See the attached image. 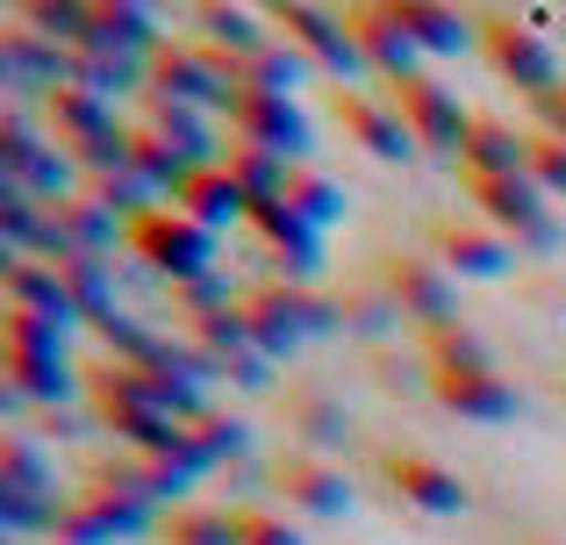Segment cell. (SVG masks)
I'll use <instances>...</instances> for the list:
<instances>
[{"label":"cell","mask_w":566,"mask_h":545,"mask_svg":"<svg viewBox=\"0 0 566 545\" xmlns=\"http://www.w3.org/2000/svg\"><path fill=\"white\" fill-rule=\"evenodd\" d=\"M387 489L423 517H459L467 510V481L452 467H438L430 452H387Z\"/></svg>","instance_id":"13"},{"label":"cell","mask_w":566,"mask_h":545,"mask_svg":"<svg viewBox=\"0 0 566 545\" xmlns=\"http://www.w3.org/2000/svg\"><path fill=\"white\" fill-rule=\"evenodd\" d=\"M51 538H57V545H115V538H108V524H101L86 503H65V510H57Z\"/></svg>","instance_id":"43"},{"label":"cell","mask_w":566,"mask_h":545,"mask_svg":"<svg viewBox=\"0 0 566 545\" xmlns=\"http://www.w3.org/2000/svg\"><path fill=\"white\" fill-rule=\"evenodd\" d=\"M158 538L166 545H244L237 538V510H172L158 524Z\"/></svg>","instance_id":"34"},{"label":"cell","mask_w":566,"mask_h":545,"mask_svg":"<svg viewBox=\"0 0 566 545\" xmlns=\"http://www.w3.org/2000/svg\"><path fill=\"white\" fill-rule=\"evenodd\" d=\"M172 209L193 216L201 230H230V223H251V195L230 180V166H193L187 187L172 195Z\"/></svg>","instance_id":"21"},{"label":"cell","mask_w":566,"mask_h":545,"mask_svg":"<svg viewBox=\"0 0 566 545\" xmlns=\"http://www.w3.org/2000/svg\"><path fill=\"white\" fill-rule=\"evenodd\" d=\"M151 94L193 101V108H230L237 94V57H222L201 36H166L151 51Z\"/></svg>","instance_id":"2"},{"label":"cell","mask_w":566,"mask_h":545,"mask_svg":"<svg viewBox=\"0 0 566 545\" xmlns=\"http://www.w3.org/2000/svg\"><path fill=\"white\" fill-rule=\"evenodd\" d=\"M0 337H8V352H22V359H72V323L57 316H29V308H8L0 316Z\"/></svg>","instance_id":"30"},{"label":"cell","mask_w":566,"mask_h":545,"mask_svg":"<svg viewBox=\"0 0 566 545\" xmlns=\"http://www.w3.org/2000/svg\"><path fill=\"white\" fill-rule=\"evenodd\" d=\"M222 166H230V180L244 187L251 201H280V195H287V180H294V166H287V158H280V151H265V144H244V137H230Z\"/></svg>","instance_id":"28"},{"label":"cell","mask_w":566,"mask_h":545,"mask_svg":"<svg viewBox=\"0 0 566 545\" xmlns=\"http://www.w3.org/2000/svg\"><path fill=\"white\" fill-rule=\"evenodd\" d=\"M337 316H345V331H359V337H387L401 323V308H395V294H345Z\"/></svg>","instance_id":"37"},{"label":"cell","mask_w":566,"mask_h":545,"mask_svg":"<svg viewBox=\"0 0 566 545\" xmlns=\"http://www.w3.org/2000/svg\"><path fill=\"white\" fill-rule=\"evenodd\" d=\"M0 495H43L51 503V467H43V452L22 431L0 438Z\"/></svg>","instance_id":"33"},{"label":"cell","mask_w":566,"mask_h":545,"mask_svg":"<svg viewBox=\"0 0 566 545\" xmlns=\"http://www.w3.org/2000/svg\"><path fill=\"white\" fill-rule=\"evenodd\" d=\"M251 230L265 238V252L287 266V280L302 287L308 273L323 266V230L316 223H302V216L287 209V201H251Z\"/></svg>","instance_id":"17"},{"label":"cell","mask_w":566,"mask_h":545,"mask_svg":"<svg viewBox=\"0 0 566 545\" xmlns=\"http://www.w3.org/2000/svg\"><path fill=\"white\" fill-rule=\"evenodd\" d=\"M273 29H280V36H287L316 72H331V80H345V86L374 80V72H366L359 36H352V22H345L337 8H308V0H287V8H273Z\"/></svg>","instance_id":"5"},{"label":"cell","mask_w":566,"mask_h":545,"mask_svg":"<svg viewBox=\"0 0 566 545\" xmlns=\"http://www.w3.org/2000/svg\"><path fill=\"white\" fill-rule=\"evenodd\" d=\"M337 123H345V137H352V144H366L374 158H387V166L416 151L409 123H401L395 101L374 94V86H337Z\"/></svg>","instance_id":"11"},{"label":"cell","mask_w":566,"mask_h":545,"mask_svg":"<svg viewBox=\"0 0 566 545\" xmlns=\"http://www.w3.org/2000/svg\"><path fill=\"white\" fill-rule=\"evenodd\" d=\"M230 129L244 144L280 151L287 166H302V158L316 151V129H308V115H302V101H294V94H259V86H237V94H230Z\"/></svg>","instance_id":"7"},{"label":"cell","mask_w":566,"mask_h":545,"mask_svg":"<svg viewBox=\"0 0 566 545\" xmlns=\"http://www.w3.org/2000/svg\"><path fill=\"white\" fill-rule=\"evenodd\" d=\"M244 323H251V345H259L265 359H287V352H302V337L345 331L337 302L294 287V280H265V287H251V294H244Z\"/></svg>","instance_id":"1"},{"label":"cell","mask_w":566,"mask_h":545,"mask_svg":"<svg viewBox=\"0 0 566 545\" xmlns=\"http://www.w3.org/2000/svg\"><path fill=\"white\" fill-rule=\"evenodd\" d=\"M430 395H438L452 417H467V423H510L516 417V388L495 374V366H473V374L430 366Z\"/></svg>","instance_id":"15"},{"label":"cell","mask_w":566,"mask_h":545,"mask_svg":"<svg viewBox=\"0 0 566 545\" xmlns=\"http://www.w3.org/2000/svg\"><path fill=\"white\" fill-rule=\"evenodd\" d=\"M524 172L545 187V201H566V144L559 137H545V129H538V137H531V166Z\"/></svg>","instance_id":"40"},{"label":"cell","mask_w":566,"mask_h":545,"mask_svg":"<svg viewBox=\"0 0 566 545\" xmlns=\"http://www.w3.org/2000/svg\"><path fill=\"white\" fill-rule=\"evenodd\" d=\"M395 8H401V29L416 36L423 57H459L481 43V14H459L444 0H395Z\"/></svg>","instance_id":"22"},{"label":"cell","mask_w":566,"mask_h":545,"mask_svg":"<svg viewBox=\"0 0 566 545\" xmlns=\"http://www.w3.org/2000/svg\"><path fill=\"white\" fill-rule=\"evenodd\" d=\"M158 14L137 0H86V43L80 51H123V57H151L158 51Z\"/></svg>","instance_id":"18"},{"label":"cell","mask_w":566,"mask_h":545,"mask_svg":"<svg viewBox=\"0 0 566 545\" xmlns=\"http://www.w3.org/2000/svg\"><path fill=\"white\" fill-rule=\"evenodd\" d=\"M294 431H302L316 452H337L345 446V409H337L331 395H294Z\"/></svg>","instance_id":"36"},{"label":"cell","mask_w":566,"mask_h":545,"mask_svg":"<svg viewBox=\"0 0 566 545\" xmlns=\"http://www.w3.org/2000/svg\"><path fill=\"white\" fill-rule=\"evenodd\" d=\"M467 201L481 209L488 230L516 244V252H559V223L545 216V187L531 172H510V180H467Z\"/></svg>","instance_id":"4"},{"label":"cell","mask_w":566,"mask_h":545,"mask_svg":"<svg viewBox=\"0 0 566 545\" xmlns=\"http://www.w3.org/2000/svg\"><path fill=\"white\" fill-rule=\"evenodd\" d=\"M201 43H216L222 57H251L259 43H273V14H251V8H201Z\"/></svg>","instance_id":"29"},{"label":"cell","mask_w":566,"mask_h":545,"mask_svg":"<svg viewBox=\"0 0 566 545\" xmlns=\"http://www.w3.org/2000/svg\"><path fill=\"white\" fill-rule=\"evenodd\" d=\"M459 166H467V180H510V172L531 166V137H516L495 115H473L467 144H459Z\"/></svg>","instance_id":"23"},{"label":"cell","mask_w":566,"mask_h":545,"mask_svg":"<svg viewBox=\"0 0 566 545\" xmlns=\"http://www.w3.org/2000/svg\"><path fill=\"white\" fill-rule=\"evenodd\" d=\"M80 503L108 524V538H137V532H151V524H158V503L123 474V460L94 467V474H86V489H80Z\"/></svg>","instance_id":"16"},{"label":"cell","mask_w":566,"mask_h":545,"mask_svg":"<svg viewBox=\"0 0 566 545\" xmlns=\"http://www.w3.org/2000/svg\"><path fill=\"white\" fill-rule=\"evenodd\" d=\"M481 57L516 86V94H531V101L559 94V57H553V43H545L524 14H502V8L481 14Z\"/></svg>","instance_id":"6"},{"label":"cell","mask_w":566,"mask_h":545,"mask_svg":"<svg viewBox=\"0 0 566 545\" xmlns=\"http://www.w3.org/2000/svg\"><path fill=\"white\" fill-rule=\"evenodd\" d=\"M538 115H545V137H559V144H566V86L538 101Z\"/></svg>","instance_id":"44"},{"label":"cell","mask_w":566,"mask_h":545,"mask_svg":"<svg viewBox=\"0 0 566 545\" xmlns=\"http://www.w3.org/2000/svg\"><path fill=\"white\" fill-rule=\"evenodd\" d=\"M273 489L287 495V503L302 510V517H345V510H352L345 474H337L331 460H316V452H294V460H280Z\"/></svg>","instance_id":"20"},{"label":"cell","mask_w":566,"mask_h":545,"mask_svg":"<svg viewBox=\"0 0 566 545\" xmlns=\"http://www.w3.org/2000/svg\"><path fill=\"white\" fill-rule=\"evenodd\" d=\"M308 72H316V65H308L280 29H273V43H259L251 57H237V86H259V94H294Z\"/></svg>","instance_id":"27"},{"label":"cell","mask_w":566,"mask_h":545,"mask_svg":"<svg viewBox=\"0 0 566 545\" xmlns=\"http://www.w3.org/2000/svg\"><path fill=\"white\" fill-rule=\"evenodd\" d=\"M129 252H137L151 273H166L172 287H187V280L216 273V230H201L193 216L172 209V201H158L144 223H129Z\"/></svg>","instance_id":"3"},{"label":"cell","mask_w":566,"mask_h":545,"mask_svg":"<svg viewBox=\"0 0 566 545\" xmlns=\"http://www.w3.org/2000/svg\"><path fill=\"white\" fill-rule=\"evenodd\" d=\"M0 80L57 94V86H72V51L51 43V36H36L29 22H14V29H0Z\"/></svg>","instance_id":"14"},{"label":"cell","mask_w":566,"mask_h":545,"mask_svg":"<svg viewBox=\"0 0 566 545\" xmlns=\"http://www.w3.org/2000/svg\"><path fill=\"white\" fill-rule=\"evenodd\" d=\"M0 287H8V308H29V316H57V323H80L65 294V273L51 259H29V252H8L0 259Z\"/></svg>","instance_id":"19"},{"label":"cell","mask_w":566,"mask_h":545,"mask_svg":"<svg viewBox=\"0 0 566 545\" xmlns=\"http://www.w3.org/2000/svg\"><path fill=\"white\" fill-rule=\"evenodd\" d=\"M531 545H559V538H531Z\"/></svg>","instance_id":"45"},{"label":"cell","mask_w":566,"mask_h":545,"mask_svg":"<svg viewBox=\"0 0 566 545\" xmlns=\"http://www.w3.org/2000/svg\"><path fill=\"white\" fill-rule=\"evenodd\" d=\"M129 172H137V180L151 187V195H166V201H172V195L187 187L193 158L180 151V144H166L151 123H137V129H129Z\"/></svg>","instance_id":"26"},{"label":"cell","mask_w":566,"mask_h":545,"mask_svg":"<svg viewBox=\"0 0 566 545\" xmlns=\"http://www.w3.org/2000/svg\"><path fill=\"white\" fill-rule=\"evenodd\" d=\"M187 431H193V452H201L208 467H222V460H244V446H251V431H244L237 417H222V409H208V417H193Z\"/></svg>","instance_id":"35"},{"label":"cell","mask_w":566,"mask_h":545,"mask_svg":"<svg viewBox=\"0 0 566 545\" xmlns=\"http://www.w3.org/2000/svg\"><path fill=\"white\" fill-rule=\"evenodd\" d=\"M43 115H51L57 151H80V144H94V137L115 129V101L86 94V86H57V94H43Z\"/></svg>","instance_id":"24"},{"label":"cell","mask_w":566,"mask_h":545,"mask_svg":"<svg viewBox=\"0 0 566 545\" xmlns=\"http://www.w3.org/2000/svg\"><path fill=\"white\" fill-rule=\"evenodd\" d=\"M387 101H395V115L409 123V137L423 144V151H459V144H467V129H473V115L459 108V94L444 80H430V72L387 86Z\"/></svg>","instance_id":"8"},{"label":"cell","mask_w":566,"mask_h":545,"mask_svg":"<svg viewBox=\"0 0 566 545\" xmlns=\"http://www.w3.org/2000/svg\"><path fill=\"white\" fill-rule=\"evenodd\" d=\"M287 201L294 216H302V223H316V230H331V223H345V187L337 180H323L316 166H294V180H287Z\"/></svg>","instance_id":"31"},{"label":"cell","mask_w":566,"mask_h":545,"mask_svg":"<svg viewBox=\"0 0 566 545\" xmlns=\"http://www.w3.org/2000/svg\"><path fill=\"white\" fill-rule=\"evenodd\" d=\"M380 287L395 294V308H401L409 323H423V337H430V331H452V323H459V294H452V273H444L438 259L395 252V259H387V273H380Z\"/></svg>","instance_id":"9"},{"label":"cell","mask_w":566,"mask_h":545,"mask_svg":"<svg viewBox=\"0 0 566 545\" xmlns=\"http://www.w3.org/2000/svg\"><path fill=\"white\" fill-rule=\"evenodd\" d=\"M43 216H51V201H36L22 180H0V238H8V252H36Z\"/></svg>","instance_id":"32"},{"label":"cell","mask_w":566,"mask_h":545,"mask_svg":"<svg viewBox=\"0 0 566 545\" xmlns=\"http://www.w3.org/2000/svg\"><path fill=\"white\" fill-rule=\"evenodd\" d=\"M237 538L244 545H308L280 510H237Z\"/></svg>","instance_id":"42"},{"label":"cell","mask_w":566,"mask_h":545,"mask_svg":"<svg viewBox=\"0 0 566 545\" xmlns=\"http://www.w3.org/2000/svg\"><path fill=\"white\" fill-rule=\"evenodd\" d=\"M144 123H151L166 144H180V151L193 158V166H222V151H216V123H208V108H193V101H166V94H151V101H144Z\"/></svg>","instance_id":"25"},{"label":"cell","mask_w":566,"mask_h":545,"mask_svg":"<svg viewBox=\"0 0 566 545\" xmlns=\"http://www.w3.org/2000/svg\"><path fill=\"white\" fill-rule=\"evenodd\" d=\"M345 22H352V36H359V51H366V72L387 86H401V80H416L423 72V51H416V36L401 29V8L387 0V8H345Z\"/></svg>","instance_id":"10"},{"label":"cell","mask_w":566,"mask_h":545,"mask_svg":"<svg viewBox=\"0 0 566 545\" xmlns=\"http://www.w3.org/2000/svg\"><path fill=\"white\" fill-rule=\"evenodd\" d=\"M43 151H51V144H36V129H29L22 115H0V172H8V180H22Z\"/></svg>","instance_id":"39"},{"label":"cell","mask_w":566,"mask_h":545,"mask_svg":"<svg viewBox=\"0 0 566 545\" xmlns=\"http://www.w3.org/2000/svg\"><path fill=\"white\" fill-rule=\"evenodd\" d=\"M430 244H438V266L444 273H459V280H502L516 266V244L502 238V230H488V223H438L430 230Z\"/></svg>","instance_id":"12"},{"label":"cell","mask_w":566,"mask_h":545,"mask_svg":"<svg viewBox=\"0 0 566 545\" xmlns=\"http://www.w3.org/2000/svg\"><path fill=\"white\" fill-rule=\"evenodd\" d=\"M172 308H180L187 323H208V316H222V308H237V302H230V287L208 273V280H187V287H172Z\"/></svg>","instance_id":"41"},{"label":"cell","mask_w":566,"mask_h":545,"mask_svg":"<svg viewBox=\"0 0 566 545\" xmlns=\"http://www.w3.org/2000/svg\"><path fill=\"white\" fill-rule=\"evenodd\" d=\"M430 366H452V374H473V366H488V345L467 331V323H452V331H430Z\"/></svg>","instance_id":"38"}]
</instances>
